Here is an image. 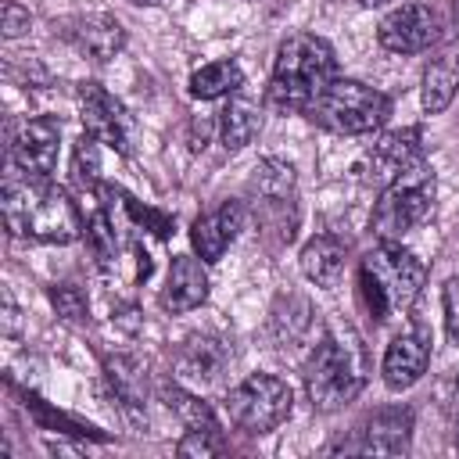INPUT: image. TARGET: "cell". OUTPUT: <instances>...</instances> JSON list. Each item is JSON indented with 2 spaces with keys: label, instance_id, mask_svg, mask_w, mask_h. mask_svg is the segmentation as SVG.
<instances>
[{
  "label": "cell",
  "instance_id": "8",
  "mask_svg": "<svg viewBox=\"0 0 459 459\" xmlns=\"http://www.w3.org/2000/svg\"><path fill=\"white\" fill-rule=\"evenodd\" d=\"M445 36V25L434 7L427 4H402L377 25V43L391 54H423L437 47Z\"/></svg>",
  "mask_w": 459,
  "mask_h": 459
},
{
  "label": "cell",
  "instance_id": "19",
  "mask_svg": "<svg viewBox=\"0 0 459 459\" xmlns=\"http://www.w3.org/2000/svg\"><path fill=\"white\" fill-rule=\"evenodd\" d=\"M420 93H423V108L430 115H441L455 93H459V43L437 50L427 68H423V79H420Z\"/></svg>",
  "mask_w": 459,
  "mask_h": 459
},
{
  "label": "cell",
  "instance_id": "25",
  "mask_svg": "<svg viewBox=\"0 0 459 459\" xmlns=\"http://www.w3.org/2000/svg\"><path fill=\"white\" fill-rule=\"evenodd\" d=\"M247 190L258 197V204H265V201H290L294 169H290L287 161H280V158H265V161L255 169Z\"/></svg>",
  "mask_w": 459,
  "mask_h": 459
},
{
  "label": "cell",
  "instance_id": "20",
  "mask_svg": "<svg viewBox=\"0 0 459 459\" xmlns=\"http://www.w3.org/2000/svg\"><path fill=\"white\" fill-rule=\"evenodd\" d=\"M312 305L301 298V294H283L276 305H273V316H269V337L276 344L280 355H287L290 348H301L312 333Z\"/></svg>",
  "mask_w": 459,
  "mask_h": 459
},
{
  "label": "cell",
  "instance_id": "14",
  "mask_svg": "<svg viewBox=\"0 0 459 459\" xmlns=\"http://www.w3.org/2000/svg\"><path fill=\"white\" fill-rule=\"evenodd\" d=\"M244 219H247V212H244L240 201H222L215 212L194 219V226H190V244H194L197 258L219 262L222 251H226V247L237 240V233L244 230Z\"/></svg>",
  "mask_w": 459,
  "mask_h": 459
},
{
  "label": "cell",
  "instance_id": "3",
  "mask_svg": "<svg viewBox=\"0 0 459 459\" xmlns=\"http://www.w3.org/2000/svg\"><path fill=\"white\" fill-rule=\"evenodd\" d=\"M366 387V355L351 326H330L308 351L305 362V391L312 409L333 412L355 402Z\"/></svg>",
  "mask_w": 459,
  "mask_h": 459
},
{
  "label": "cell",
  "instance_id": "28",
  "mask_svg": "<svg viewBox=\"0 0 459 459\" xmlns=\"http://www.w3.org/2000/svg\"><path fill=\"white\" fill-rule=\"evenodd\" d=\"M222 448V430H186V437L176 445L179 455H219Z\"/></svg>",
  "mask_w": 459,
  "mask_h": 459
},
{
  "label": "cell",
  "instance_id": "6",
  "mask_svg": "<svg viewBox=\"0 0 459 459\" xmlns=\"http://www.w3.org/2000/svg\"><path fill=\"white\" fill-rule=\"evenodd\" d=\"M226 416L237 430L244 434H269L276 430L294 405V394L287 387V380L273 377V373H251L244 377L237 387L226 391Z\"/></svg>",
  "mask_w": 459,
  "mask_h": 459
},
{
  "label": "cell",
  "instance_id": "4",
  "mask_svg": "<svg viewBox=\"0 0 459 459\" xmlns=\"http://www.w3.org/2000/svg\"><path fill=\"white\" fill-rule=\"evenodd\" d=\"M427 280V265L394 240H384L359 262V298L377 323L405 316Z\"/></svg>",
  "mask_w": 459,
  "mask_h": 459
},
{
  "label": "cell",
  "instance_id": "13",
  "mask_svg": "<svg viewBox=\"0 0 459 459\" xmlns=\"http://www.w3.org/2000/svg\"><path fill=\"white\" fill-rule=\"evenodd\" d=\"M79 54H86L90 61H111L122 43H126V29L118 18L104 14V11H93V14H72L65 18L61 25H54Z\"/></svg>",
  "mask_w": 459,
  "mask_h": 459
},
{
  "label": "cell",
  "instance_id": "7",
  "mask_svg": "<svg viewBox=\"0 0 459 459\" xmlns=\"http://www.w3.org/2000/svg\"><path fill=\"white\" fill-rule=\"evenodd\" d=\"M430 208H434V176L427 165H420L398 183L384 186L373 208V233L380 240H402L430 215Z\"/></svg>",
  "mask_w": 459,
  "mask_h": 459
},
{
  "label": "cell",
  "instance_id": "2",
  "mask_svg": "<svg viewBox=\"0 0 459 459\" xmlns=\"http://www.w3.org/2000/svg\"><path fill=\"white\" fill-rule=\"evenodd\" d=\"M337 79L333 47L316 32H290L276 47L269 75V104L276 111H308L312 100Z\"/></svg>",
  "mask_w": 459,
  "mask_h": 459
},
{
  "label": "cell",
  "instance_id": "32",
  "mask_svg": "<svg viewBox=\"0 0 459 459\" xmlns=\"http://www.w3.org/2000/svg\"><path fill=\"white\" fill-rule=\"evenodd\" d=\"M355 4H362V7H380V4H391V0H355Z\"/></svg>",
  "mask_w": 459,
  "mask_h": 459
},
{
  "label": "cell",
  "instance_id": "23",
  "mask_svg": "<svg viewBox=\"0 0 459 459\" xmlns=\"http://www.w3.org/2000/svg\"><path fill=\"white\" fill-rule=\"evenodd\" d=\"M244 86V72L240 65L230 61H208L190 75V97L197 100H215V97H230Z\"/></svg>",
  "mask_w": 459,
  "mask_h": 459
},
{
  "label": "cell",
  "instance_id": "22",
  "mask_svg": "<svg viewBox=\"0 0 459 459\" xmlns=\"http://www.w3.org/2000/svg\"><path fill=\"white\" fill-rule=\"evenodd\" d=\"M262 129V111L258 104L244 100V97H233L222 111H219V140L226 151H240L247 147Z\"/></svg>",
  "mask_w": 459,
  "mask_h": 459
},
{
  "label": "cell",
  "instance_id": "1",
  "mask_svg": "<svg viewBox=\"0 0 459 459\" xmlns=\"http://www.w3.org/2000/svg\"><path fill=\"white\" fill-rule=\"evenodd\" d=\"M4 222L14 237L39 244H68L82 237V219L68 194L50 179H32L18 169L4 176Z\"/></svg>",
  "mask_w": 459,
  "mask_h": 459
},
{
  "label": "cell",
  "instance_id": "21",
  "mask_svg": "<svg viewBox=\"0 0 459 459\" xmlns=\"http://www.w3.org/2000/svg\"><path fill=\"white\" fill-rule=\"evenodd\" d=\"M298 265H301V273H305L308 283L330 290V287L341 283V273H344V244L337 237H330V233H316L301 247Z\"/></svg>",
  "mask_w": 459,
  "mask_h": 459
},
{
  "label": "cell",
  "instance_id": "16",
  "mask_svg": "<svg viewBox=\"0 0 459 459\" xmlns=\"http://www.w3.org/2000/svg\"><path fill=\"white\" fill-rule=\"evenodd\" d=\"M104 377H108V387H111L122 416L136 427H147V373H143V366L129 355H115V359H104Z\"/></svg>",
  "mask_w": 459,
  "mask_h": 459
},
{
  "label": "cell",
  "instance_id": "12",
  "mask_svg": "<svg viewBox=\"0 0 459 459\" xmlns=\"http://www.w3.org/2000/svg\"><path fill=\"white\" fill-rule=\"evenodd\" d=\"M409 441H412V409L384 405V409H373L355 427V441L344 448L366 452V455H402L409 452Z\"/></svg>",
  "mask_w": 459,
  "mask_h": 459
},
{
  "label": "cell",
  "instance_id": "30",
  "mask_svg": "<svg viewBox=\"0 0 459 459\" xmlns=\"http://www.w3.org/2000/svg\"><path fill=\"white\" fill-rule=\"evenodd\" d=\"M29 25H32V14H29L22 4L4 0V7H0V32H4V39H18V36H25Z\"/></svg>",
  "mask_w": 459,
  "mask_h": 459
},
{
  "label": "cell",
  "instance_id": "9",
  "mask_svg": "<svg viewBox=\"0 0 459 459\" xmlns=\"http://www.w3.org/2000/svg\"><path fill=\"white\" fill-rule=\"evenodd\" d=\"M57 140L61 129L54 118H22L7 126V158L11 169L32 176V179H50L57 165Z\"/></svg>",
  "mask_w": 459,
  "mask_h": 459
},
{
  "label": "cell",
  "instance_id": "15",
  "mask_svg": "<svg viewBox=\"0 0 459 459\" xmlns=\"http://www.w3.org/2000/svg\"><path fill=\"white\" fill-rule=\"evenodd\" d=\"M430 366V341L423 333H398L384 351V384L387 391H409Z\"/></svg>",
  "mask_w": 459,
  "mask_h": 459
},
{
  "label": "cell",
  "instance_id": "18",
  "mask_svg": "<svg viewBox=\"0 0 459 459\" xmlns=\"http://www.w3.org/2000/svg\"><path fill=\"white\" fill-rule=\"evenodd\" d=\"M208 298V273H204V258L197 255H176L169 265V280L161 290V308L165 312H190L197 305H204Z\"/></svg>",
  "mask_w": 459,
  "mask_h": 459
},
{
  "label": "cell",
  "instance_id": "24",
  "mask_svg": "<svg viewBox=\"0 0 459 459\" xmlns=\"http://www.w3.org/2000/svg\"><path fill=\"white\" fill-rule=\"evenodd\" d=\"M158 394H161L165 409H169L186 430H222L219 420H215V412H212V405L201 402L197 394H190L186 387H179V384H161Z\"/></svg>",
  "mask_w": 459,
  "mask_h": 459
},
{
  "label": "cell",
  "instance_id": "33",
  "mask_svg": "<svg viewBox=\"0 0 459 459\" xmlns=\"http://www.w3.org/2000/svg\"><path fill=\"white\" fill-rule=\"evenodd\" d=\"M452 22H455V32H459V0H452Z\"/></svg>",
  "mask_w": 459,
  "mask_h": 459
},
{
  "label": "cell",
  "instance_id": "5",
  "mask_svg": "<svg viewBox=\"0 0 459 459\" xmlns=\"http://www.w3.org/2000/svg\"><path fill=\"white\" fill-rule=\"evenodd\" d=\"M305 115H308V122H316L326 133L362 136V133H373V129H380L387 122L391 97L373 90V86H366V82H355V79H333L312 100V108Z\"/></svg>",
  "mask_w": 459,
  "mask_h": 459
},
{
  "label": "cell",
  "instance_id": "27",
  "mask_svg": "<svg viewBox=\"0 0 459 459\" xmlns=\"http://www.w3.org/2000/svg\"><path fill=\"white\" fill-rule=\"evenodd\" d=\"M72 176L82 190H93L97 179H100V158H97V140L86 133L75 147V158H72Z\"/></svg>",
  "mask_w": 459,
  "mask_h": 459
},
{
  "label": "cell",
  "instance_id": "35",
  "mask_svg": "<svg viewBox=\"0 0 459 459\" xmlns=\"http://www.w3.org/2000/svg\"><path fill=\"white\" fill-rule=\"evenodd\" d=\"M455 445H459V430H455Z\"/></svg>",
  "mask_w": 459,
  "mask_h": 459
},
{
  "label": "cell",
  "instance_id": "11",
  "mask_svg": "<svg viewBox=\"0 0 459 459\" xmlns=\"http://www.w3.org/2000/svg\"><path fill=\"white\" fill-rule=\"evenodd\" d=\"M420 165H427L423 161L420 129H391L366 151V176L377 186H391V183H398L402 176H409Z\"/></svg>",
  "mask_w": 459,
  "mask_h": 459
},
{
  "label": "cell",
  "instance_id": "10",
  "mask_svg": "<svg viewBox=\"0 0 459 459\" xmlns=\"http://www.w3.org/2000/svg\"><path fill=\"white\" fill-rule=\"evenodd\" d=\"M79 115H82L86 133L97 143H108L118 154L133 151V122H129L122 100H115L100 82H82L79 86Z\"/></svg>",
  "mask_w": 459,
  "mask_h": 459
},
{
  "label": "cell",
  "instance_id": "26",
  "mask_svg": "<svg viewBox=\"0 0 459 459\" xmlns=\"http://www.w3.org/2000/svg\"><path fill=\"white\" fill-rule=\"evenodd\" d=\"M82 237H86V247H90V255L97 258L100 269H111V265L118 262L115 226H111V219H108L104 208H97V212L86 215V222H82Z\"/></svg>",
  "mask_w": 459,
  "mask_h": 459
},
{
  "label": "cell",
  "instance_id": "34",
  "mask_svg": "<svg viewBox=\"0 0 459 459\" xmlns=\"http://www.w3.org/2000/svg\"><path fill=\"white\" fill-rule=\"evenodd\" d=\"M129 4H136V7H154V4H161V0H129Z\"/></svg>",
  "mask_w": 459,
  "mask_h": 459
},
{
  "label": "cell",
  "instance_id": "29",
  "mask_svg": "<svg viewBox=\"0 0 459 459\" xmlns=\"http://www.w3.org/2000/svg\"><path fill=\"white\" fill-rule=\"evenodd\" d=\"M50 301H54L57 316H65V319H82V316H86V298H82V290L72 287V283H57V287L50 290Z\"/></svg>",
  "mask_w": 459,
  "mask_h": 459
},
{
  "label": "cell",
  "instance_id": "17",
  "mask_svg": "<svg viewBox=\"0 0 459 459\" xmlns=\"http://www.w3.org/2000/svg\"><path fill=\"white\" fill-rule=\"evenodd\" d=\"M230 362V344L212 333H194L176 351V373L186 384H215Z\"/></svg>",
  "mask_w": 459,
  "mask_h": 459
},
{
  "label": "cell",
  "instance_id": "31",
  "mask_svg": "<svg viewBox=\"0 0 459 459\" xmlns=\"http://www.w3.org/2000/svg\"><path fill=\"white\" fill-rule=\"evenodd\" d=\"M441 305H445V330H448V341L459 348V276H452L441 290Z\"/></svg>",
  "mask_w": 459,
  "mask_h": 459
}]
</instances>
